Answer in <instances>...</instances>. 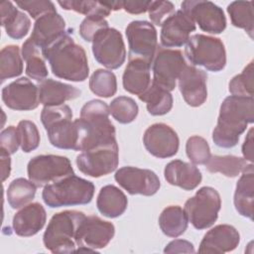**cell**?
Listing matches in <instances>:
<instances>
[{"instance_id":"obj_1","label":"cell","mask_w":254,"mask_h":254,"mask_svg":"<svg viewBox=\"0 0 254 254\" xmlns=\"http://www.w3.org/2000/svg\"><path fill=\"white\" fill-rule=\"evenodd\" d=\"M254 121V99L252 97L230 95L220 105L217 124L212 132V140L221 148H232L238 143L247 125Z\"/></svg>"},{"instance_id":"obj_2","label":"cell","mask_w":254,"mask_h":254,"mask_svg":"<svg viewBox=\"0 0 254 254\" xmlns=\"http://www.w3.org/2000/svg\"><path fill=\"white\" fill-rule=\"evenodd\" d=\"M109 114V106L99 99L90 100L82 106L80 118L74 120L79 136L77 151L116 142L115 128Z\"/></svg>"},{"instance_id":"obj_3","label":"cell","mask_w":254,"mask_h":254,"mask_svg":"<svg viewBox=\"0 0 254 254\" xmlns=\"http://www.w3.org/2000/svg\"><path fill=\"white\" fill-rule=\"evenodd\" d=\"M69 34L70 31L43 51V55L57 77L75 82L83 81L89 73L87 57L83 48Z\"/></svg>"},{"instance_id":"obj_4","label":"cell","mask_w":254,"mask_h":254,"mask_svg":"<svg viewBox=\"0 0 254 254\" xmlns=\"http://www.w3.org/2000/svg\"><path fill=\"white\" fill-rule=\"evenodd\" d=\"M72 119V111L66 104L45 106L41 113L42 123L50 143L59 149H78V129Z\"/></svg>"},{"instance_id":"obj_5","label":"cell","mask_w":254,"mask_h":254,"mask_svg":"<svg viewBox=\"0 0 254 254\" xmlns=\"http://www.w3.org/2000/svg\"><path fill=\"white\" fill-rule=\"evenodd\" d=\"M94 190L91 182L73 174L45 186L42 197L52 208L86 204L91 201Z\"/></svg>"},{"instance_id":"obj_6","label":"cell","mask_w":254,"mask_h":254,"mask_svg":"<svg viewBox=\"0 0 254 254\" xmlns=\"http://www.w3.org/2000/svg\"><path fill=\"white\" fill-rule=\"evenodd\" d=\"M84 216L78 210H64L54 214L43 236L45 247L52 253L76 252V232Z\"/></svg>"},{"instance_id":"obj_7","label":"cell","mask_w":254,"mask_h":254,"mask_svg":"<svg viewBox=\"0 0 254 254\" xmlns=\"http://www.w3.org/2000/svg\"><path fill=\"white\" fill-rule=\"evenodd\" d=\"M185 55L192 65H200L210 71H220L226 64V52L222 41L202 34L190 37Z\"/></svg>"},{"instance_id":"obj_8","label":"cell","mask_w":254,"mask_h":254,"mask_svg":"<svg viewBox=\"0 0 254 254\" xmlns=\"http://www.w3.org/2000/svg\"><path fill=\"white\" fill-rule=\"evenodd\" d=\"M221 207L218 191L211 187L200 188L195 194L185 203V213L195 229L210 227L217 219Z\"/></svg>"},{"instance_id":"obj_9","label":"cell","mask_w":254,"mask_h":254,"mask_svg":"<svg viewBox=\"0 0 254 254\" xmlns=\"http://www.w3.org/2000/svg\"><path fill=\"white\" fill-rule=\"evenodd\" d=\"M29 180L36 187H45L64 177L73 175L70 161L64 156L39 155L28 163Z\"/></svg>"},{"instance_id":"obj_10","label":"cell","mask_w":254,"mask_h":254,"mask_svg":"<svg viewBox=\"0 0 254 254\" xmlns=\"http://www.w3.org/2000/svg\"><path fill=\"white\" fill-rule=\"evenodd\" d=\"M94 59L107 68L120 67L126 59V50L121 33L114 28L100 30L92 40Z\"/></svg>"},{"instance_id":"obj_11","label":"cell","mask_w":254,"mask_h":254,"mask_svg":"<svg viewBox=\"0 0 254 254\" xmlns=\"http://www.w3.org/2000/svg\"><path fill=\"white\" fill-rule=\"evenodd\" d=\"M78 170L89 177L99 178L112 173L118 166L117 142L82 151L76 157Z\"/></svg>"},{"instance_id":"obj_12","label":"cell","mask_w":254,"mask_h":254,"mask_svg":"<svg viewBox=\"0 0 254 254\" xmlns=\"http://www.w3.org/2000/svg\"><path fill=\"white\" fill-rule=\"evenodd\" d=\"M186 66V61L180 50L157 47L153 62V81L159 86L172 91L176 87L177 79Z\"/></svg>"},{"instance_id":"obj_13","label":"cell","mask_w":254,"mask_h":254,"mask_svg":"<svg viewBox=\"0 0 254 254\" xmlns=\"http://www.w3.org/2000/svg\"><path fill=\"white\" fill-rule=\"evenodd\" d=\"M114 233L115 227L111 222L95 215H85L76 232V252L104 248L113 238Z\"/></svg>"},{"instance_id":"obj_14","label":"cell","mask_w":254,"mask_h":254,"mask_svg":"<svg viewBox=\"0 0 254 254\" xmlns=\"http://www.w3.org/2000/svg\"><path fill=\"white\" fill-rule=\"evenodd\" d=\"M129 59L139 58L152 64L157 47V31L147 21H132L126 27Z\"/></svg>"},{"instance_id":"obj_15","label":"cell","mask_w":254,"mask_h":254,"mask_svg":"<svg viewBox=\"0 0 254 254\" xmlns=\"http://www.w3.org/2000/svg\"><path fill=\"white\" fill-rule=\"evenodd\" d=\"M186 12L198 27L210 34H220L226 28V18L223 10L211 1L186 0L182 3Z\"/></svg>"},{"instance_id":"obj_16","label":"cell","mask_w":254,"mask_h":254,"mask_svg":"<svg viewBox=\"0 0 254 254\" xmlns=\"http://www.w3.org/2000/svg\"><path fill=\"white\" fill-rule=\"evenodd\" d=\"M115 181L130 194L153 195L160 189V180L156 173L148 169L122 167L114 175Z\"/></svg>"},{"instance_id":"obj_17","label":"cell","mask_w":254,"mask_h":254,"mask_svg":"<svg viewBox=\"0 0 254 254\" xmlns=\"http://www.w3.org/2000/svg\"><path fill=\"white\" fill-rule=\"evenodd\" d=\"M143 143L151 155L160 159L175 156L180 146L178 134L165 123H155L149 126L144 133Z\"/></svg>"},{"instance_id":"obj_18","label":"cell","mask_w":254,"mask_h":254,"mask_svg":"<svg viewBox=\"0 0 254 254\" xmlns=\"http://www.w3.org/2000/svg\"><path fill=\"white\" fill-rule=\"evenodd\" d=\"M2 100L13 110L35 109L40 103L38 86L27 77H20L3 87Z\"/></svg>"},{"instance_id":"obj_19","label":"cell","mask_w":254,"mask_h":254,"mask_svg":"<svg viewBox=\"0 0 254 254\" xmlns=\"http://www.w3.org/2000/svg\"><path fill=\"white\" fill-rule=\"evenodd\" d=\"M178 80L180 91L190 106L197 107L204 103L207 98V74L204 70L186 64Z\"/></svg>"},{"instance_id":"obj_20","label":"cell","mask_w":254,"mask_h":254,"mask_svg":"<svg viewBox=\"0 0 254 254\" xmlns=\"http://www.w3.org/2000/svg\"><path fill=\"white\" fill-rule=\"evenodd\" d=\"M195 30V23L183 10L169 16L162 24L161 44L165 48L182 47L188 43L190 35Z\"/></svg>"},{"instance_id":"obj_21","label":"cell","mask_w":254,"mask_h":254,"mask_svg":"<svg viewBox=\"0 0 254 254\" xmlns=\"http://www.w3.org/2000/svg\"><path fill=\"white\" fill-rule=\"evenodd\" d=\"M69 31L65 29V22L59 13L50 12L36 20L30 38L43 52Z\"/></svg>"},{"instance_id":"obj_22","label":"cell","mask_w":254,"mask_h":254,"mask_svg":"<svg viewBox=\"0 0 254 254\" xmlns=\"http://www.w3.org/2000/svg\"><path fill=\"white\" fill-rule=\"evenodd\" d=\"M240 241L235 227L229 224H218L208 230L198 248L199 253H225L234 250Z\"/></svg>"},{"instance_id":"obj_23","label":"cell","mask_w":254,"mask_h":254,"mask_svg":"<svg viewBox=\"0 0 254 254\" xmlns=\"http://www.w3.org/2000/svg\"><path fill=\"white\" fill-rule=\"evenodd\" d=\"M46 210L39 202L26 204L13 217L14 232L22 237L37 234L46 223Z\"/></svg>"},{"instance_id":"obj_24","label":"cell","mask_w":254,"mask_h":254,"mask_svg":"<svg viewBox=\"0 0 254 254\" xmlns=\"http://www.w3.org/2000/svg\"><path fill=\"white\" fill-rule=\"evenodd\" d=\"M166 181L185 190H194L201 182L200 171L192 164L181 160L171 161L164 171Z\"/></svg>"},{"instance_id":"obj_25","label":"cell","mask_w":254,"mask_h":254,"mask_svg":"<svg viewBox=\"0 0 254 254\" xmlns=\"http://www.w3.org/2000/svg\"><path fill=\"white\" fill-rule=\"evenodd\" d=\"M151 64L143 59L130 58L122 77L124 89L138 96L142 94L151 84Z\"/></svg>"},{"instance_id":"obj_26","label":"cell","mask_w":254,"mask_h":254,"mask_svg":"<svg viewBox=\"0 0 254 254\" xmlns=\"http://www.w3.org/2000/svg\"><path fill=\"white\" fill-rule=\"evenodd\" d=\"M39 100L45 106H57L66 100L80 96L81 91L76 87L52 78H46L38 85Z\"/></svg>"},{"instance_id":"obj_27","label":"cell","mask_w":254,"mask_h":254,"mask_svg":"<svg viewBox=\"0 0 254 254\" xmlns=\"http://www.w3.org/2000/svg\"><path fill=\"white\" fill-rule=\"evenodd\" d=\"M234 206L239 214L249 219H253L254 201V170L253 165L249 164L242 172L236 184L234 192Z\"/></svg>"},{"instance_id":"obj_28","label":"cell","mask_w":254,"mask_h":254,"mask_svg":"<svg viewBox=\"0 0 254 254\" xmlns=\"http://www.w3.org/2000/svg\"><path fill=\"white\" fill-rule=\"evenodd\" d=\"M1 24L7 35L15 40L26 36L31 27L30 18L16 8L11 1H3L0 4Z\"/></svg>"},{"instance_id":"obj_29","label":"cell","mask_w":254,"mask_h":254,"mask_svg":"<svg viewBox=\"0 0 254 254\" xmlns=\"http://www.w3.org/2000/svg\"><path fill=\"white\" fill-rule=\"evenodd\" d=\"M127 204L128 200L125 193L113 185L101 188L96 199L99 212L109 218H115L123 214Z\"/></svg>"},{"instance_id":"obj_30","label":"cell","mask_w":254,"mask_h":254,"mask_svg":"<svg viewBox=\"0 0 254 254\" xmlns=\"http://www.w3.org/2000/svg\"><path fill=\"white\" fill-rule=\"evenodd\" d=\"M22 57L26 62V74L32 79L42 81L48 76V68L42 49L29 37L22 46Z\"/></svg>"},{"instance_id":"obj_31","label":"cell","mask_w":254,"mask_h":254,"mask_svg":"<svg viewBox=\"0 0 254 254\" xmlns=\"http://www.w3.org/2000/svg\"><path fill=\"white\" fill-rule=\"evenodd\" d=\"M138 97L146 102L147 110L151 115L160 116L167 114L173 107L171 92L154 82H151L150 86Z\"/></svg>"},{"instance_id":"obj_32","label":"cell","mask_w":254,"mask_h":254,"mask_svg":"<svg viewBox=\"0 0 254 254\" xmlns=\"http://www.w3.org/2000/svg\"><path fill=\"white\" fill-rule=\"evenodd\" d=\"M159 226L163 233L169 237H179L188 227V218L180 205L167 206L159 217Z\"/></svg>"},{"instance_id":"obj_33","label":"cell","mask_w":254,"mask_h":254,"mask_svg":"<svg viewBox=\"0 0 254 254\" xmlns=\"http://www.w3.org/2000/svg\"><path fill=\"white\" fill-rule=\"evenodd\" d=\"M247 162L245 159L226 155V156H210L209 160L206 162V170L210 173H220L228 178L237 177L242 173L247 167Z\"/></svg>"},{"instance_id":"obj_34","label":"cell","mask_w":254,"mask_h":254,"mask_svg":"<svg viewBox=\"0 0 254 254\" xmlns=\"http://www.w3.org/2000/svg\"><path fill=\"white\" fill-rule=\"evenodd\" d=\"M227 12L233 26L243 29L253 38L254 13L252 1H233L227 6Z\"/></svg>"},{"instance_id":"obj_35","label":"cell","mask_w":254,"mask_h":254,"mask_svg":"<svg viewBox=\"0 0 254 254\" xmlns=\"http://www.w3.org/2000/svg\"><path fill=\"white\" fill-rule=\"evenodd\" d=\"M36 186L29 180L18 178L12 181L7 189V199L14 209L28 204L36 194Z\"/></svg>"},{"instance_id":"obj_36","label":"cell","mask_w":254,"mask_h":254,"mask_svg":"<svg viewBox=\"0 0 254 254\" xmlns=\"http://www.w3.org/2000/svg\"><path fill=\"white\" fill-rule=\"evenodd\" d=\"M23 71V61L18 46L9 45L0 52V78L4 81L20 75Z\"/></svg>"},{"instance_id":"obj_37","label":"cell","mask_w":254,"mask_h":254,"mask_svg":"<svg viewBox=\"0 0 254 254\" xmlns=\"http://www.w3.org/2000/svg\"><path fill=\"white\" fill-rule=\"evenodd\" d=\"M90 90L100 97H110L116 93L117 80L115 74L106 69H96L89 78Z\"/></svg>"},{"instance_id":"obj_38","label":"cell","mask_w":254,"mask_h":254,"mask_svg":"<svg viewBox=\"0 0 254 254\" xmlns=\"http://www.w3.org/2000/svg\"><path fill=\"white\" fill-rule=\"evenodd\" d=\"M64 10H72L79 14H83L86 17L98 16L107 17L109 16L111 9L107 2L100 1H79V0H68V1H59Z\"/></svg>"},{"instance_id":"obj_39","label":"cell","mask_w":254,"mask_h":254,"mask_svg":"<svg viewBox=\"0 0 254 254\" xmlns=\"http://www.w3.org/2000/svg\"><path fill=\"white\" fill-rule=\"evenodd\" d=\"M136 101L128 96H118L109 105V112L113 118L122 124H128L135 120L138 115Z\"/></svg>"},{"instance_id":"obj_40","label":"cell","mask_w":254,"mask_h":254,"mask_svg":"<svg viewBox=\"0 0 254 254\" xmlns=\"http://www.w3.org/2000/svg\"><path fill=\"white\" fill-rule=\"evenodd\" d=\"M229 91L232 95L253 96V61L244 67L241 73L235 75L230 80Z\"/></svg>"},{"instance_id":"obj_41","label":"cell","mask_w":254,"mask_h":254,"mask_svg":"<svg viewBox=\"0 0 254 254\" xmlns=\"http://www.w3.org/2000/svg\"><path fill=\"white\" fill-rule=\"evenodd\" d=\"M186 152L191 163L195 165H205L210 158V149L206 140L194 135L188 139Z\"/></svg>"},{"instance_id":"obj_42","label":"cell","mask_w":254,"mask_h":254,"mask_svg":"<svg viewBox=\"0 0 254 254\" xmlns=\"http://www.w3.org/2000/svg\"><path fill=\"white\" fill-rule=\"evenodd\" d=\"M17 130L23 152L29 153L38 148L40 144V133L34 122L30 120H22L18 123Z\"/></svg>"},{"instance_id":"obj_43","label":"cell","mask_w":254,"mask_h":254,"mask_svg":"<svg viewBox=\"0 0 254 254\" xmlns=\"http://www.w3.org/2000/svg\"><path fill=\"white\" fill-rule=\"evenodd\" d=\"M108 27V22L103 17H86L79 26V34L86 42H92L94 36L102 29Z\"/></svg>"},{"instance_id":"obj_44","label":"cell","mask_w":254,"mask_h":254,"mask_svg":"<svg viewBox=\"0 0 254 254\" xmlns=\"http://www.w3.org/2000/svg\"><path fill=\"white\" fill-rule=\"evenodd\" d=\"M16 5L22 10L27 11L33 19H38L41 16L50 13L57 12L55 5L51 1L47 0H32V1H16Z\"/></svg>"},{"instance_id":"obj_45","label":"cell","mask_w":254,"mask_h":254,"mask_svg":"<svg viewBox=\"0 0 254 254\" xmlns=\"http://www.w3.org/2000/svg\"><path fill=\"white\" fill-rule=\"evenodd\" d=\"M148 11L151 21L157 26H162L163 22L175 13V6L170 1H152Z\"/></svg>"},{"instance_id":"obj_46","label":"cell","mask_w":254,"mask_h":254,"mask_svg":"<svg viewBox=\"0 0 254 254\" xmlns=\"http://www.w3.org/2000/svg\"><path fill=\"white\" fill-rule=\"evenodd\" d=\"M0 148L5 150L10 155L16 153L19 146H21L17 127L8 126L4 130H2L0 134Z\"/></svg>"},{"instance_id":"obj_47","label":"cell","mask_w":254,"mask_h":254,"mask_svg":"<svg viewBox=\"0 0 254 254\" xmlns=\"http://www.w3.org/2000/svg\"><path fill=\"white\" fill-rule=\"evenodd\" d=\"M165 253H194L193 245L187 241L182 239H176L172 242H170L166 248L164 249Z\"/></svg>"},{"instance_id":"obj_48","label":"cell","mask_w":254,"mask_h":254,"mask_svg":"<svg viewBox=\"0 0 254 254\" xmlns=\"http://www.w3.org/2000/svg\"><path fill=\"white\" fill-rule=\"evenodd\" d=\"M152 1H121L122 9L130 14H142L148 11Z\"/></svg>"},{"instance_id":"obj_49","label":"cell","mask_w":254,"mask_h":254,"mask_svg":"<svg viewBox=\"0 0 254 254\" xmlns=\"http://www.w3.org/2000/svg\"><path fill=\"white\" fill-rule=\"evenodd\" d=\"M242 154L244 159L249 162H253V128H251L242 145Z\"/></svg>"},{"instance_id":"obj_50","label":"cell","mask_w":254,"mask_h":254,"mask_svg":"<svg viewBox=\"0 0 254 254\" xmlns=\"http://www.w3.org/2000/svg\"><path fill=\"white\" fill-rule=\"evenodd\" d=\"M0 154H1V166H2V182H4L10 176L11 160L9 157L10 154L1 148H0Z\"/></svg>"}]
</instances>
